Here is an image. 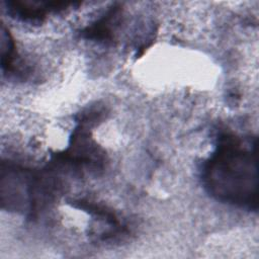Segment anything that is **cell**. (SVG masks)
I'll return each mask as SVG.
<instances>
[{
	"label": "cell",
	"instance_id": "1",
	"mask_svg": "<svg viewBox=\"0 0 259 259\" xmlns=\"http://www.w3.org/2000/svg\"><path fill=\"white\" fill-rule=\"evenodd\" d=\"M255 151L236 137L226 136L205 166L204 179L219 199L239 205L257 203Z\"/></svg>",
	"mask_w": 259,
	"mask_h": 259
}]
</instances>
